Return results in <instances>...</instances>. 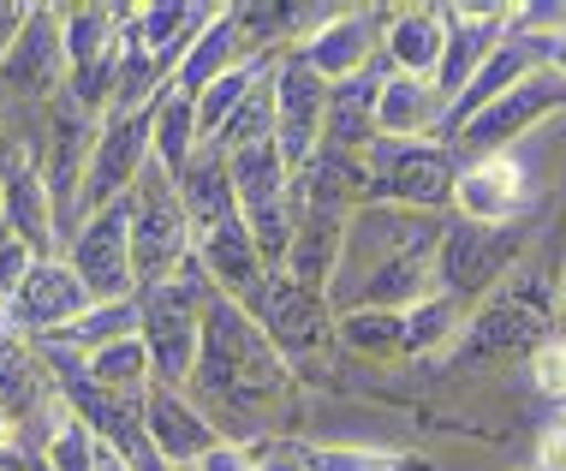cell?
Listing matches in <instances>:
<instances>
[{
  "mask_svg": "<svg viewBox=\"0 0 566 471\" xmlns=\"http://www.w3.org/2000/svg\"><path fill=\"white\" fill-rule=\"evenodd\" d=\"M42 460H49V471H96L102 442L90 436V423L66 406V412L49 423V436H42Z\"/></svg>",
  "mask_w": 566,
  "mask_h": 471,
  "instance_id": "obj_38",
  "label": "cell"
},
{
  "mask_svg": "<svg viewBox=\"0 0 566 471\" xmlns=\"http://www.w3.org/2000/svg\"><path fill=\"white\" fill-rule=\"evenodd\" d=\"M566 108V78L560 72H531L518 90H507V96H495L478 119H465V126L453 132V156L459 161H483V156H507L513 138H525L531 126H543L548 114Z\"/></svg>",
  "mask_w": 566,
  "mask_h": 471,
  "instance_id": "obj_12",
  "label": "cell"
},
{
  "mask_svg": "<svg viewBox=\"0 0 566 471\" xmlns=\"http://www.w3.org/2000/svg\"><path fill=\"white\" fill-rule=\"evenodd\" d=\"M191 471H256V453L251 448H239V442H221L216 453H203Z\"/></svg>",
  "mask_w": 566,
  "mask_h": 471,
  "instance_id": "obj_42",
  "label": "cell"
},
{
  "mask_svg": "<svg viewBox=\"0 0 566 471\" xmlns=\"http://www.w3.org/2000/svg\"><path fill=\"white\" fill-rule=\"evenodd\" d=\"M525 251V233L518 227H478V221H448V239L436 251V293L459 299H489L501 293V275L513 269V257Z\"/></svg>",
  "mask_w": 566,
  "mask_h": 471,
  "instance_id": "obj_10",
  "label": "cell"
},
{
  "mask_svg": "<svg viewBox=\"0 0 566 471\" xmlns=\"http://www.w3.org/2000/svg\"><path fill=\"white\" fill-rule=\"evenodd\" d=\"M0 221L24 239L30 251L49 263L54 257V239H60V216H54V197L42 186V167L36 156H12L7 174H0Z\"/></svg>",
  "mask_w": 566,
  "mask_h": 471,
  "instance_id": "obj_26",
  "label": "cell"
},
{
  "mask_svg": "<svg viewBox=\"0 0 566 471\" xmlns=\"http://www.w3.org/2000/svg\"><path fill=\"white\" fill-rule=\"evenodd\" d=\"M96 138H102V119L84 114L78 102L60 90L49 102V144H42V186L54 197V216H60V233H78V197H84V179H90V156H96Z\"/></svg>",
  "mask_w": 566,
  "mask_h": 471,
  "instance_id": "obj_11",
  "label": "cell"
},
{
  "mask_svg": "<svg viewBox=\"0 0 566 471\" xmlns=\"http://www.w3.org/2000/svg\"><path fill=\"white\" fill-rule=\"evenodd\" d=\"M304 471H430L418 453H381V448H298Z\"/></svg>",
  "mask_w": 566,
  "mask_h": 471,
  "instance_id": "obj_39",
  "label": "cell"
},
{
  "mask_svg": "<svg viewBox=\"0 0 566 471\" xmlns=\"http://www.w3.org/2000/svg\"><path fill=\"white\" fill-rule=\"evenodd\" d=\"M548 72H560V78H566V24L548 30Z\"/></svg>",
  "mask_w": 566,
  "mask_h": 471,
  "instance_id": "obj_46",
  "label": "cell"
},
{
  "mask_svg": "<svg viewBox=\"0 0 566 471\" xmlns=\"http://www.w3.org/2000/svg\"><path fill=\"white\" fill-rule=\"evenodd\" d=\"M459 221L478 227H513L518 209H525V167L513 156H483L459 167V191H453Z\"/></svg>",
  "mask_w": 566,
  "mask_h": 471,
  "instance_id": "obj_24",
  "label": "cell"
},
{
  "mask_svg": "<svg viewBox=\"0 0 566 471\" xmlns=\"http://www.w3.org/2000/svg\"><path fill=\"white\" fill-rule=\"evenodd\" d=\"M471 323V311L459 305V299L448 293H430L423 305H411L406 311V358H423V353H441V346H459V334H465Z\"/></svg>",
  "mask_w": 566,
  "mask_h": 471,
  "instance_id": "obj_33",
  "label": "cell"
},
{
  "mask_svg": "<svg viewBox=\"0 0 566 471\" xmlns=\"http://www.w3.org/2000/svg\"><path fill=\"white\" fill-rule=\"evenodd\" d=\"M560 418H566V400H560Z\"/></svg>",
  "mask_w": 566,
  "mask_h": 471,
  "instance_id": "obj_50",
  "label": "cell"
},
{
  "mask_svg": "<svg viewBox=\"0 0 566 471\" xmlns=\"http://www.w3.org/2000/svg\"><path fill=\"white\" fill-rule=\"evenodd\" d=\"M197 102L191 96H179L174 84H167V96H161V108H156V161L167 167V174H186V161L197 156Z\"/></svg>",
  "mask_w": 566,
  "mask_h": 471,
  "instance_id": "obj_34",
  "label": "cell"
},
{
  "mask_svg": "<svg viewBox=\"0 0 566 471\" xmlns=\"http://www.w3.org/2000/svg\"><path fill=\"white\" fill-rule=\"evenodd\" d=\"M84 370H90V383H102V388H114V394H144L149 383H156V376H149V346H144V334H126V341L90 353Z\"/></svg>",
  "mask_w": 566,
  "mask_h": 471,
  "instance_id": "obj_36",
  "label": "cell"
},
{
  "mask_svg": "<svg viewBox=\"0 0 566 471\" xmlns=\"http://www.w3.org/2000/svg\"><path fill=\"white\" fill-rule=\"evenodd\" d=\"M72 269L90 286L96 305H119V299H137V269H132V221H126V197L102 216H90L78 233H72Z\"/></svg>",
  "mask_w": 566,
  "mask_h": 471,
  "instance_id": "obj_15",
  "label": "cell"
},
{
  "mask_svg": "<svg viewBox=\"0 0 566 471\" xmlns=\"http://www.w3.org/2000/svg\"><path fill=\"white\" fill-rule=\"evenodd\" d=\"M448 239V216L400 203H364L346 221L340 275L328 286L334 316L346 311H411L436 293V251Z\"/></svg>",
  "mask_w": 566,
  "mask_h": 471,
  "instance_id": "obj_1",
  "label": "cell"
},
{
  "mask_svg": "<svg viewBox=\"0 0 566 471\" xmlns=\"http://www.w3.org/2000/svg\"><path fill=\"white\" fill-rule=\"evenodd\" d=\"M179 197H186V216L191 233H209L216 221L239 216V197H233V156L221 144H197V156L179 174Z\"/></svg>",
  "mask_w": 566,
  "mask_h": 471,
  "instance_id": "obj_31",
  "label": "cell"
},
{
  "mask_svg": "<svg viewBox=\"0 0 566 471\" xmlns=\"http://www.w3.org/2000/svg\"><path fill=\"white\" fill-rule=\"evenodd\" d=\"M346 221L352 209H316L304 203L298 221H293V251H286V275L311 293H328L334 275H340V251H346Z\"/></svg>",
  "mask_w": 566,
  "mask_h": 471,
  "instance_id": "obj_27",
  "label": "cell"
},
{
  "mask_svg": "<svg viewBox=\"0 0 566 471\" xmlns=\"http://www.w3.org/2000/svg\"><path fill=\"white\" fill-rule=\"evenodd\" d=\"M328 90L334 84L298 49L281 54V66H274V149H281V161L293 167V174H304V167L316 161V149H323Z\"/></svg>",
  "mask_w": 566,
  "mask_h": 471,
  "instance_id": "obj_14",
  "label": "cell"
},
{
  "mask_svg": "<svg viewBox=\"0 0 566 471\" xmlns=\"http://www.w3.org/2000/svg\"><path fill=\"white\" fill-rule=\"evenodd\" d=\"M441 49H448V19H441V7H400V12H388V36H381V54L394 60V72H406V78H430V84H436Z\"/></svg>",
  "mask_w": 566,
  "mask_h": 471,
  "instance_id": "obj_30",
  "label": "cell"
},
{
  "mask_svg": "<svg viewBox=\"0 0 566 471\" xmlns=\"http://www.w3.org/2000/svg\"><path fill=\"white\" fill-rule=\"evenodd\" d=\"M381 36H388V12L340 7L323 30H316V36L293 42V49H298L304 60H311V66L323 72L328 84H346V78H358V72H370V66H376Z\"/></svg>",
  "mask_w": 566,
  "mask_h": 471,
  "instance_id": "obj_21",
  "label": "cell"
},
{
  "mask_svg": "<svg viewBox=\"0 0 566 471\" xmlns=\"http://www.w3.org/2000/svg\"><path fill=\"white\" fill-rule=\"evenodd\" d=\"M459 161L448 144L418 138V144H376L364 156V203H400V209H441L459 191Z\"/></svg>",
  "mask_w": 566,
  "mask_h": 471,
  "instance_id": "obj_6",
  "label": "cell"
},
{
  "mask_svg": "<svg viewBox=\"0 0 566 471\" xmlns=\"http://www.w3.org/2000/svg\"><path fill=\"white\" fill-rule=\"evenodd\" d=\"M286 388H293V364L274 353L263 323L227 293H216L203 311V353H197V376L186 383V394L203 406L221 442L244 448V436L274 430L269 412L286 400Z\"/></svg>",
  "mask_w": 566,
  "mask_h": 471,
  "instance_id": "obj_2",
  "label": "cell"
},
{
  "mask_svg": "<svg viewBox=\"0 0 566 471\" xmlns=\"http://www.w3.org/2000/svg\"><path fill=\"white\" fill-rule=\"evenodd\" d=\"M233 197H239V216L244 227H251L256 251H263L269 269L286 263V251H293V167L281 161V149L256 144V149H239L233 156Z\"/></svg>",
  "mask_w": 566,
  "mask_h": 471,
  "instance_id": "obj_8",
  "label": "cell"
},
{
  "mask_svg": "<svg viewBox=\"0 0 566 471\" xmlns=\"http://www.w3.org/2000/svg\"><path fill=\"white\" fill-rule=\"evenodd\" d=\"M0 90L30 102H54L66 90V12L60 7H30V24L0 60Z\"/></svg>",
  "mask_w": 566,
  "mask_h": 471,
  "instance_id": "obj_16",
  "label": "cell"
},
{
  "mask_svg": "<svg viewBox=\"0 0 566 471\" xmlns=\"http://www.w3.org/2000/svg\"><path fill=\"white\" fill-rule=\"evenodd\" d=\"M19 334V311H12V293H0V341Z\"/></svg>",
  "mask_w": 566,
  "mask_h": 471,
  "instance_id": "obj_47",
  "label": "cell"
},
{
  "mask_svg": "<svg viewBox=\"0 0 566 471\" xmlns=\"http://www.w3.org/2000/svg\"><path fill=\"white\" fill-rule=\"evenodd\" d=\"M441 119H448V102L430 78H406V72H388L381 84V102H376V138L381 144H418V138H436Z\"/></svg>",
  "mask_w": 566,
  "mask_h": 471,
  "instance_id": "obj_28",
  "label": "cell"
},
{
  "mask_svg": "<svg viewBox=\"0 0 566 471\" xmlns=\"http://www.w3.org/2000/svg\"><path fill=\"white\" fill-rule=\"evenodd\" d=\"M0 471H19V453H12L7 436H0Z\"/></svg>",
  "mask_w": 566,
  "mask_h": 471,
  "instance_id": "obj_48",
  "label": "cell"
},
{
  "mask_svg": "<svg viewBox=\"0 0 566 471\" xmlns=\"http://www.w3.org/2000/svg\"><path fill=\"white\" fill-rule=\"evenodd\" d=\"M543 66H548V30H537V24H513L507 36H501V49L489 54V66L465 84V96H459L453 108H448V119H441V132H436V144H453V132L465 126V119H478L495 96L518 90V84L531 78V72H543Z\"/></svg>",
  "mask_w": 566,
  "mask_h": 471,
  "instance_id": "obj_18",
  "label": "cell"
},
{
  "mask_svg": "<svg viewBox=\"0 0 566 471\" xmlns=\"http://www.w3.org/2000/svg\"><path fill=\"white\" fill-rule=\"evenodd\" d=\"M90 305H96V299H90V286L78 281V269L60 263V257L36 263V269L24 275V286L12 293V311H19V334H30V341H54V334H60V328H72Z\"/></svg>",
  "mask_w": 566,
  "mask_h": 471,
  "instance_id": "obj_20",
  "label": "cell"
},
{
  "mask_svg": "<svg viewBox=\"0 0 566 471\" xmlns=\"http://www.w3.org/2000/svg\"><path fill=\"white\" fill-rule=\"evenodd\" d=\"M537 471H566V418L537 442Z\"/></svg>",
  "mask_w": 566,
  "mask_h": 471,
  "instance_id": "obj_43",
  "label": "cell"
},
{
  "mask_svg": "<svg viewBox=\"0 0 566 471\" xmlns=\"http://www.w3.org/2000/svg\"><path fill=\"white\" fill-rule=\"evenodd\" d=\"M36 263H42V257L30 251V245H24L19 233H12L7 221H0V293H19V286H24V275H30Z\"/></svg>",
  "mask_w": 566,
  "mask_h": 471,
  "instance_id": "obj_40",
  "label": "cell"
},
{
  "mask_svg": "<svg viewBox=\"0 0 566 471\" xmlns=\"http://www.w3.org/2000/svg\"><path fill=\"white\" fill-rule=\"evenodd\" d=\"M144 328V305L137 299H119V305H90L72 328H60L54 341H42V346H66V353H102V346H114V341H126V334Z\"/></svg>",
  "mask_w": 566,
  "mask_h": 471,
  "instance_id": "obj_32",
  "label": "cell"
},
{
  "mask_svg": "<svg viewBox=\"0 0 566 471\" xmlns=\"http://www.w3.org/2000/svg\"><path fill=\"white\" fill-rule=\"evenodd\" d=\"M340 346L358 358H406V311H346Z\"/></svg>",
  "mask_w": 566,
  "mask_h": 471,
  "instance_id": "obj_35",
  "label": "cell"
},
{
  "mask_svg": "<svg viewBox=\"0 0 566 471\" xmlns=\"http://www.w3.org/2000/svg\"><path fill=\"white\" fill-rule=\"evenodd\" d=\"M216 19H221V7H203V0H156V7H126L132 42L156 60L167 78L186 66V54L197 49V36H203Z\"/></svg>",
  "mask_w": 566,
  "mask_h": 471,
  "instance_id": "obj_22",
  "label": "cell"
},
{
  "mask_svg": "<svg viewBox=\"0 0 566 471\" xmlns=\"http://www.w3.org/2000/svg\"><path fill=\"white\" fill-rule=\"evenodd\" d=\"M531 376H537L543 394L566 400V334H555V341H543L537 353H531Z\"/></svg>",
  "mask_w": 566,
  "mask_h": 471,
  "instance_id": "obj_41",
  "label": "cell"
},
{
  "mask_svg": "<svg viewBox=\"0 0 566 471\" xmlns=\"http://www.w3.org/2000/svg\"><path fill=\"white\" fill-rule=\"evenodd\" d=\"M251 316L263 323V334L274 341V353L293 364V370H304V364H328V353L340 346V316H334L328 293L298 286L286 269H274V275L263 281Z\"/></svg>",
  "mask_w": 566,
  "mask_h": 471,
  "instance_id": "obj_7",
  "label": "cell"
},
{
  "mask_svg": "<svg viewBox=\"0 0 566 471\" xmlns=\"http://www.w3.org/2000/svg\"><path fill=\"white\" fill-rule=\"evenodd\" d=\"M96 471H132V465H126V460H114V453L102 448V460H96Z\"/></svg>",
  "mask_w": 566,
  "mask_h": 471,
  "instance_id": "obj_49",
  "label": "cell"
},
{
  "mask_svg": "<svg viewBox=\"0 0 566 471\" xmlns=\"http://www.w3.org/2000/svg\"><path fill=\"white\" fill-rule=\"evenodd\" d=\"M119 84V7H72L66 12V96L84 114L108 119Z\"/></svg>",
  "mask_w": 566,
  "mask_h": 471,
  "instance_id": "obj_13",
  "label": "cell"
},
{
  "mask_svg": "<svg viewBox=\"0 0 566 471\" xmlns=\"http://www.w3.org/2000/svg\"><path fill=\"white\" fill-rule=\"evenodd\" d=\"M144 418H149V442H156V453L167 460V471H191L203 453L221 448V430L203 418V406H197L186 388L149 383L144 388Z\"/></svg>",
  "mask_w": 566,
  "mask_h": 471,
  "instance_id": "obj_19",
  "label": "cell"
},
{
  "mask_svg": "<svg viewBox=\"0 0 566 471\" xmlns=\"http://www.w3.org/2000/svg\"><path fill=\"white\" fill-rule=\"evenodd\" d=\"M197 263H203V275L216 281V293H227L233 305L251 311L256 293H263V281L274 275V269L263 263V251H256L251 227H244V216H227L216 221L209 233H197Z\"/></svg>",
  "mask_w": 566,
  "mask_h": 471,
  "instance_id": "obj_23",
  "label": "cell"
},
{
  "mask_svg": "<svg viewBox=\"0 0 566 471\" xmlns=\"http://www.w3.org/2000/svg\"><path fill=\"white\" fill-rule=\"evenodd\" d=\"M381 72H358V78L334 84L328 90V132H323V149H340V156H370L381 144L376 138V102H381Z\"/></svg>",
  "mask_w": 566,
  "mask_h": 471,
  "instance_id": "obj_29",
  "label": "cell"
},
{
  "mask_svg": "<svg viewBox=\"0 0 566 471\" xmlns=\"http://www.w3.org/2000/svg\"><path fill=\"white\" fill-rule=\"evenodd\" d=\"M256 471H304L298 442H269L263 453H256Z\"/></svg>",
  "mask_w": 566,
  "mask_h": 471,
  "instance_id": "obj_44",
  "label": "cell"
},
{
  "mask_svg": "<svg viewBox=\"0 0 566 471\" xmlns=\"http://www.w3.org/2000/svg\"><path fill=\"white\" fill-rule=\"evenodd\" d=\"M161 96L149 102V108H137V114H108L102 119L96 156H90V179H84V197H78V227L90 216H102V209H114L119 197L144 179V167L156 161V108H161Z\"/></svg>",
  "mask_w": 566,
  "mask_h": 471,
  "instance_id": "obj_9",
  "label": "cell"
},
{
  "mask_svg": "<svg viewBox=\"0 0 566 471\" xmlns=\"http://www.w3.org/2000/svg\"><path fill=\"white\" fill-rule=\"evenodd\" d=\"M126 221H132V269H137V293L174 281L179 269L191 263L197 233L186 216V197H179V179L167 174L161 161L144 167V179L126 191Z\"/></svg>",
  "mask_w": 566,
  "mask_h": 471,
  "instance_id": "obj_4",
  "label": "cell"
},
{
  "mask_svg": "<svg viewBox=\"0 0 566 471\" xmlns=\"http://www.w3.org/2000/svg\"><path fill=\"white\" fill-rule=\"evenodd\" d=\"M209 299H216V281L203 275V263L179 269L174 281L149 286V293H137V305H144V346H149V376H156L161 388H186L197 376V353H203V311Z\"/></svg>",
  "mask_w": 566,
  "mask_h": 471,
  "instance_id": "obj_3",
  "label": "cell"
},
{
  "mask_svg": "<svg viewBox=\"0 0 566 471\" xmlns=\"http://www.w3.org/2000/svg\"><path fill=\"white\" fill-rule=\"evenodd\" d=\"M441 19H448V49H441L436 90L453 108L465 96V84L489 66V54L501 49V36L513 24H525V7H441Z\"/></svg>",
  "mask_w": 566,
  "mask_h": 471,
  "instance_id": "obj_17",
  "label": "cell"
},
{
  "mask_svg": "<svg viewBox=\"0 0 566 471\" xmlns=\"http://www.w3.org/2000/svg\"><path fill=\"white\" fill-rule=\"evenodd\" d=\"M24 24H30V7H12V0H0V60H7V49L19 42Z\"/></svg>",
  "mask_w": 566,
  "mask_h": 471,
  "instance_id": "obj_45",
  "label": "cell"
},
{
  "mask_svg": "<svg viewBox=\"0 0 566 471\" xmlns=\"http://www.w3.org/2000/svg\"><path fill=\"white\" fill-rule=\"evenodd\" d=\"M274 66H281V60H274ZM269 138H274V72L239 102V114L221 126L216 144L227 149V156H239V149H256V144H269Z\"/></svg>",
  "mask_w": 566,
  "mask_h": 471,
  "instance_id": "obj_37",
  "label": "cell"
},
{
  "mask_svg": "<svg viewBox=\"0 0 566 471\" xmlns=\"http://www.w3.org/2000/svg\"><path fill=\"white\" fill-rule=\"evenodd\" d=\"M555 299L537 275H518L513 286L489 293L478 311H471L465 334L453 346V364H495V358H518L537 353L543 341H555Z\"/></svg>",
  "mask_w": 566,
  "mask_h": 471,
  "instance_id": "obj_5",
  "label": "cell"
},
{
  "mask_svg": "<svg viewBox=\"0 0 566 471\" xmlns=\"http://www.w3.org/2000/svg\"><path fill=\"white\" fill-rule=\"evenodd\" d=\"M60 400V383L49 370V358L36 346H24V334H7L0 341V436L12 442V430L30 423L36 412H49Z\"/></svg>",
  "mask_w": 566,
  "mask_h": 471,
  "instance_id": "obj_25",
  "label": "cell"
}]
</instances>
